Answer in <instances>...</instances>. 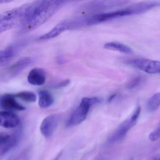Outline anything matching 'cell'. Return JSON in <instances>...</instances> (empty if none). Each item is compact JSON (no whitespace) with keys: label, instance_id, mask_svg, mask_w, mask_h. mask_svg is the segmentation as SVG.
<instances>
[{"label":"cell","instance_id":"d6986e66","mask_svg":"<svg viewBox=\"0 0 160 160\" xmlns=\"http://www.w3.org/2000/svg\"><path fill=\"white\" fill-rule=\"evenodd\" d=\"M15 98H18L28 102H35L37 99L36 95L31 92L23 91L14 94Z\"/></svg>","mask_w":160,"mask_h":160},{"label":"cell","instance_id":"5b68a950","mask_svg":"<svg viewBox=\"0 0 160 160\" xmlns=\"http://www.w3.org/2000/svg\"><path fill=\"white\" fill-rule=\"evenodd\" d=\"M125 63L131 67L151 74L159 73L160 72V62L158 61L136 58L127 60Z\"/></svg>","mask_w":160,"mask_h":160},{"label":"cell","instance_id":"ffe728a7","mask_svg":"<svg viewBox=\"0 0 160 160\" xmlns=\"http://www.w3.org/2000/svg\"><path fill=\"white\" fill-rule=\"evenodd\" d=\"M160 136V124L152 131L149 135V138L151 141H157Z\"/></svg>","mask_w":160,"mask_h":160},{"label":"cell","instance_id":"3957f363","mask_svg":"<svg viewBox=\"0 0 160 160\" xmlns=\"http://www.w3.org/2000/svg\"><path fill=\"white\" fill-rule=\"evenodd\" d=\"M102 99L99 97H84L78 107L74 111L67 121L66 126L73 127L83 122L88 116L92 106L99 103Z\"/></svg>","mask_w":160,"mask_h":160},{"label":"cell","instance_id":"9c48e42d","mask_svg":"<svg viewBox=\"0 0 160 160\" xmlns=\"http://www.w3.org/2000/svg\"><path fill=\"white\" fill-rule=\"evenodd\" d=\"M23 43L16 44L0 50V66L5 65L10 62L18 53Z\"/></svg>","mask_w":160,"mask_h":160},{"label":"cell","instance_id":"4fadbf2b","mask_svg":"<svg viewBox=\"0 0 160 160\" xmlns=\"http://www.w3.org/2000/svg\"><path fill=\"white\" fill-rule=\"evenodd\" d=\"M33 59L31 57H23L19 58L9 69V73L11 77H15L20 73L32 63Z\"/></svg>","mask_w":160,"mask_h":160},{"label":"cell","instance_id":"484cf974","mask_svg":"<svg viewBox=\"0 0 160 160\" xmlns=\"http://www.w3.org/2000/svg\"><path fill=\"white\" fill-rule=\"evenodd\" d=\"M116 94H114L113 95H111V96L109 97V99L108 100V102H110L111 101H112L113 100V99L116 97Z\"/></svg>","mask_w":160,"mask_h":160},{"label":"cell","instance_id":"ac0fdd59","mask_svg":"<svg viewBox=\"0 0 160 160\" xmlns=\"http://www.w3.org/2000/svg\"><path fill=\"white\" fill-rule=\"evenodd\" d=\"M160 105V93H155L152 96L147 102V110L149 112H154L159 108Z\"/></svg>","mask_w":160,"mask_h":160},{"label":"cell","instance_id":"30bf717a","mask_svg":"<svg viewBox=\"0 0 160 160\" xmlns=\"http://www.w3.org/2000/svg\"><path fill=\"white\" fill-rule=\"evenodd\" d=\"M19 117L9 111H0V126L7 129L17 127L19 124Z\"/></svg>","mask_w":160,"mask_h":160},{"label":"cell","instance_id":"cb8c5ba5","mask_svg":"<svg viewBox=\"0 0 160 160\" xmlns=\"http://www.w3.org/2000/svg\"><path fill=\"white\" fill-rule=\"evenodd\" d=\"M57 61L59 64H63L64 62V60L62 57H58L57 58Z\"/></svg>","mask_w":160,"mask_h":160},{"label":"cell","instance_id":"8992f818","mask_svg":"<svg viewBox=\"0 0 160 160\" xmlns=\"http://www.w3.org/2000/svg\"><path fill=\"white\" fill-rule=\"evenodd\" d=\"M131 15L132 13L128 8L109 12L97 14L88 18L87 22V26H93L114 18H119Z\"/></svg>","mask_w":160,"mask_h":160},{"label":"cell","instance_id":"5bb4252c","mask_svg":"<svg viewBox=\"0 0 160 160\" xmlns=\"http://www.w3.org/2000/svg\"><path fill=\"white\" fill-rule=\"evenodd\" d=\"M160 5L159 2H146L133 4L128 8L132 15L138 14L145 12Z\"/></svg>","mask_w":160,"mask_h":160},{"label":"cell","instance_id":"d4e9b609","mask_svg":"<svg viewBox=\"0 0 160 160\" xmlns=\"http://www.w3.org/2000/svg\"><path fill=\"white\" fill-rule=\"evenodd\" d=\"M149 160H160V155H157L153 156Z\"/></svg>","mask_w":160,"mask_h":160},{"label":"cell","instance_id":"8fae6325","mask_svg":"<svg viewBox=\"0 0 160 160\" xmlns=\"http://www.w3.org/2000/svg\"><path fill=\"white\" fill-rule=\"evenodd\" d=\"M0 107L5 111L18 110L23 111L26 108L17 102L13 94H7L3 95L0 100Z\"/></svg>","mask_w":160,"mask_h":160},{"label":"cell","instance_id":"44dd1931","mask_svg":"<svg viewBox=\"0 0 160 160\" xmlns=\"http://www.w3.org/2000/svg\"><path fill=\"white\" fill-rule=\"evenodd\" d=\"M142 79V77L140 76L134 78L128 83V85H127V88L131 89H133L138 87L141 83Z\"/></svg>","mask_w":160,"mask_h":160},{"label":"cell","instance_id":"ba28073f","mask_svg":"<svg viewBox=\"0 0 160 160\" xmlns=\"http://www.w3.org/2000/svg\"><path fill=\"white\" fill-rule=\"evenodd\" d=\"M75 29L74 24L72 19L64 20L58 24L47 33L40 37V40H48L56 38L62 32L68 30Z\"/></svg>","mask_w":160,"mask_h":160},{"label":"cell","instance_id":"7c38bea8","mask_svg":"<svg viewBox=\"0 0 160 160\" xmlns=\"http://www.w3.org/2000/svg\"><path fill=\"white\" fill-rule=\"evenodd\" d=\"M46 79V74L44 70L41 68L32 69L28 75V82L33 86H42L44 84Z\"/></svg>","mask_w":160,"mask_h":160},{"label":"cell","instance_id":"2e32d148","mask_svg":"<svg viewBox=\"0 0 160 160\" xmlns=\"http://www.w3.org/2000/svg\"><path fill=\"white\" fill-rule=\"evenodd\" d=\"M39 105L43 108H48L51 106L54 102V98L48 91L42 90L39 91Z\"/></svg>","mask_w":160,"mask_h":160},{"label":"cell","instance_id":"277c9868","mask_svg":"<svg viewBox=\"0 0 160 160\" xmlns=\"http://www.w3.org/2000/svg\"><path fill=\"white\" fill-rule=\"evenodd\" d=\"M140 107H137L132 116L123 122L116 129L112 135L108 138V142L110 144H114L122 140L129 130L136 124L140 114Z\"/></svg>","mask_w":160,"mask_h":160},{"label":"cell","instance_id":"7a4b0ae2","mask_svg":"<svg viewBox=\"0 0 160 160\" xmlns=\"http://www.w3.org/2000/svg\"><path fill=\"white\" fill-rule=\"evenodd\" d=\"M28 4L0 13V35L16 27H20L25 16Z\"/></svg>","mask_w":160,"mask_h":160},{"label":"cell","instance_id":"6da1fadb","mask_svg":"<svg viewBox=\"0 0 160 160\" xmlns=\"http://www.w3.org/2000/svg\"><path fill=\"white\" fill-rule=\"evenodd\" d=\"M66 2L64 1L49 0L37 1L28 3L23 21L19 27L20 33H28L41 27Z\"/></svg>","mask_w":160,"mask_h":160},{"label":"cell","instance_id":"9a60e30c","mask_svg":"<svg viewBox=\"0 0 160 160\" xmlns=\"http://www.w3.org/2000/svg\"><path fill=\"white\" fill-rule=\"evenodd\" d=\"M21 137V132H15L10 135L7 142L2 147H0V155H5L8 153L12 149L16 146L20 140Z\"/></svg>","mask_w":160,"mask_h":160},{"label":"cell","instance_id":"e0dca14e","mask_svg":"<svg viewBox=\"0 0 160 160\" xmlns=\"http://www.w3.org/2000/svg\"><path fill=\"white\" fill-rule=\"evenodd\" d=\"M104 47L108 50L118 51L125 54H130L132 52V49L129 47L117 42H109L106 43L104 45Z\"/></svg>","mask_w":160,"mask_h":160},{"label":"cell","instance_id":"603a6c76","mask_svg":"<svg viewBox=\"0 0 160 160\" xmlns=\"http://www.w3.org/2000/svg\"><path fill=\"white\" fill-rule=\"evenodd\" d=\"M70 83V80L69 79H66V80H63L61 81L59 83L55 86V88H64L68 86Z\"/></svg>","mask_w":160,"mask_h":160},{"label":"cell","instance_id":"52a82bcc","mask_svg":"<svg viewBox=\"0 0 160 160\" xmlns=\"http://www.w3.org/2000/svg\"><path fill=\"white\" fill-rule=\"evenodd\" d=\"M60 119V116L58 114H52L45 118L40 126V131L42 135L47 138L52 136Z\"/></svg>","mask_w":160,"mask_h":160},{"label":"cell","instance_id":"7402d4cb","mask_svg":"<svg viewBox=\"0 0 160 160\" xmlns=\"http://www.w3.org/2000/svg\"><path fill=\"white\" fill-rule=\"evenodd\" d=\"M11 135L5 133H0V147L3 146L10 138Z\"/></svg>","mask_w":160,"mask_h":160},{"label":"cell","instance_id":"4316f807","mask_svg":"<svg viewBox=\"0 0 160 160\" xmlns=\"http://www.w3.org/2000/svg\"><path fill=\"white\" fill-rule=\"evenodd\" d=\"M10 1H0V3H6V2H9Z\"/></svg>","mask_w":160,"mask_h":160}]
</instances>
